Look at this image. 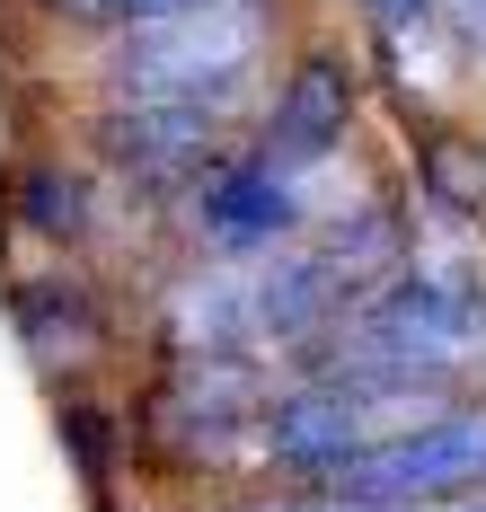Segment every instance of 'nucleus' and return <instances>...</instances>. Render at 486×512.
Masks as SVG:
<instances>
[{
  "label": "nucleus",
  "instance_id": "nucleus-1",
  "mask_svg": "<svg viewBox=\"0 0 486 512\" xmlns=\"http://www.w3.org/2000/svg\"><path fill=\"white\" fill-rule=\"evenodd\" d=\"M257 53H266L257 0H195L151 27H124L115 89H124V106H230L239 80L257 71Z\"/></svg>",
  "mask_w": 486,
  "mask_h": 512
},
{
  "label": "nucleus",
  "instance_id": "nucleus-2",
  "mask_svg": "<svg viewBox=\"0 0 486 512\" xmlns=\"http://www.w3.org/2000/svg\"><path fill=\"white\" fill-rule=\"evenodd\" d=\"M478 354H486V283L460 274V265H416L389 292H372V309H354L336 371L425 380V371H460Z\"/></svg>",
  "mask_w": 486,
  "mask_h": 512
},
{
  "label": "nucleus",
  "instance_id": "nucleus-3",
  "mask_svg": "<svg viewBox=\"0 0 486 512\" xmlns=\"http://www.w3.org/2000/svg\"><path fill=\"white\" fill-rule=\"evenodd\" d=\"M433 415H451V407L433 398L425 380L327 371V380L292 389V398L266 415V451L283 468H319V477H336V468H354V460H372V451H389V442H407V433H425Z\"/></svg>",
  "mask_w": 486,
  "mask_h": 512
},
{
  "label": "nucleus",
  "instance_id": "nucleus-4",
  "mask_svg": "<svg viewBox=\"0 0 486 512\" xmlns=\"http://www.w3.org/2000/svg\"><path fill=\"white\" fill-rule=\"evenodd\" d=\"M460 486H486V407H451L425 433L327 477L336 512H407V504H433V495H460Z\"/></svg>",
  "mask_w": 486,
  "mask_h": 512
},
{
  "label": "nucleus",
  "instance_id": "nucleus-5",
  "mask_svg": "<svg viewBox=\"0 0 486 512\" xmlns=\"http://www.w3.org/2000/svg\"><path fill=\"white\" fill-rule=\"evenodd\" d=\"M345 115H354V80L319 53V62H301V71H292V89H283V106H274L266 151H257V159H266V168H283V177L301 186V177H310V168L345 142Z\"/></svg>",
  "mask_w": 486,
  "mask_h": 512
},
{
  "label": "nucleus",
  "instance_id": "nucleus-6",
  "mask_svg": "<svg viewBox=\"0 0 486 512\" xmlns=\"http://www.w3.org/2000/svg\"><path fill=\"white\" fill-rule=\"evenodd\" d=\"M292 221H301V186H292L283 168H266L257 151H248V159H230L213 186H204V230H213L230 256L274 248Z\"/></svg>",
  "mask_w": 486,
  "mask_h": 512
},
{
  "label": "nucleus",
  "instance_id": "nucleus-7",
  "mask_svg": "<svg viewBox=\"0 0 486 512\" xmlns=\"http://www.w3.org/2000/svg\"><path fill=\"white\" fill-rule=\"evenodd\" d=\"M221 133V106H115L107 115V151L124 168H168V159H195Z\"/></svg>",
  "mask_w": 486,
  "mask_h": 512
},
{
  "label": "nucleus",
  "instance_id": "nucleus-8",
  "mask_svg": "<svg viewBox=\"0 0 486 512\" xmlns=\"http://www.w3.org/2000/svg\"><path fill=\"white\" fill-rule=\"evenodd\" d=\"M18 327H27V345H36L45 362H80L89 345H98V327H89L80 301L54 318V283H27V292H18Z\"/></svg>",
  "mask_w": 486,
  "mask_h": 512
},
{
  "label": "nucleus",
  "instance_id": "nucleus-9",
  "mask_svg": "<svg viewBox=\"0 0 486 512\" xmlns=\"http://www.w3.org/2000/svg\"><path fill=\"white\" fill-rule=\"evenodd\" d=\"M27 221L54 230V239H71V230H80V186L54 177V168H36V177H27Z\"/></svg>",
  "mask_w": 486,
  "mask_h": 512
},
{
  "label": "nucleus",
  "instance_id": "nucleus-10",
  "mask_svg": "<svg viewBox=\"0 0 486 512\" xmlns=\"http://www.w3.org/2000/svg\"><path fill=\"white\" fill-rule=\"evenodd\" d=\"M62 18H80V27H151L168 9H195V0H54Z\"/></svg>",
  "mask_w": 486,
  "mask_h": 512
},
{
  "label": "nucleus",
  "instance_id": "nucleus-11",
  "mask_svg": "<svg viewBox=\"0 0 486 512\" xmlns=\"http://www.w3.org/2000/svg\"><path fill=\"white\" fill-rule=\"evenodd\" d=\"M425 9L442 18V27H460L469 45H486V0H425Z\"/></svg>",
  "mask_w": 486,
  "mask_h": 512
}]
</instances>
